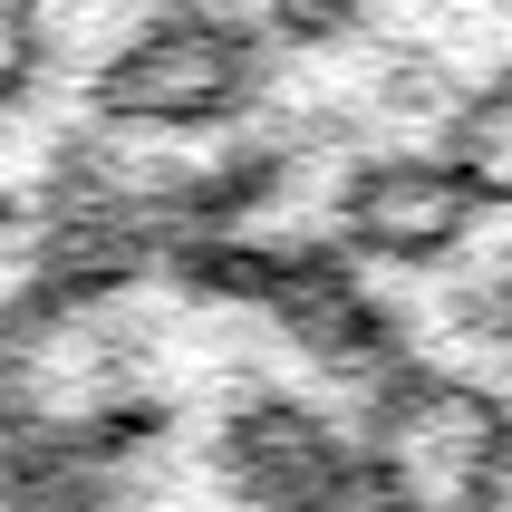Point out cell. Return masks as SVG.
<instances>
[{
    "mask_svg": "<svg viewBox=\"0 0 512 512\" xmlns=\"http://www.w3.org/2000/svg\"><path fill=\"white\" fill-rule=\"evenodd\" d=\"M377 0H261V29L271 39H290V49H319V39H339V29H358Z\"/></svg>",
    "mask_w": 512,
    "mask_h": 512,
    "instance_id": "obj_8",
    "label": "cell"
},
{
    "mask_svg": "<svg viewBox=\"0 0 512 512\" xmlns=\"http://www.w3.org/2000/svg\"><path fill=\"white\" fill-rule=\"evenodd\" d=\"M213 474L252 512H358V455L310 397H242L213 426Z\"/></svg>",
    "mask_w": 512,
    "mask_h": 512,
    "instance_id": "obj_3",
    "label": "cell"
},
{
    "mask_svg": "<svg viewBox=\"0 0 512 512\" xmlns=\"http://www.w3.org/2000/svg\"><path fill=\"white\" fill-rule=\"evenodd\" d=\"M49 68V10L39 0H0V107H20Z\"/></svg>",
    "mask_w": 512,
    "mask_h": 512,
    "instance_id": "obj_7",
    "label": "cell"
},
{
    "mask_svg": "<svg viewBox=\"0 0 512 512\" xmlns=\"http://www.w3.org/2000/svg\"><path fill=\"white\" fill-rule=\"evenodd\" d=\"M474 223H484V194L445 155H368L339 184V242L358 261L426 271V261H455Z\"/></svg>",
    "mask_w": 512,
    "mask_h": 512,
    "instance_id": "obj_4",
    "label": "cell"
},
{
    "mask_svg": "<svg viewBox=\"0 0 512 512\" xmlns=\"http://www.w3.org/2000/svg\"><path fill=\"white\" fill-rule=\"evenodd\" d=\"M10 223H20V203H10V194H0V232H10Z\"/></svg>",
    "mask_w": 512,
    "mask_h": 512,
    "instance_id": "obj_10",
    "label": "cell"
},
{
    "mask_svg": "<svg viewBox=\"0 0 512 512\" xmlns=\"http://www.w3.org/2000/svg\"><path fill=\"white\" fill-rule=\"evenodd\" d=\"M271 68V29L223 10V0H165L145 10L136 39H116L87 78L97 126H136V136H203L261 97Z\"/></svg>",
    "mask_w": 512,
    "mask_h": 512,
    "instance_id": "obj_2",
    "label": "cell"
},
{
    "mask_svg": "<svg viewBox=\"0 0 512 512\" xmlns=\"http://www.w3.org/2000/svg\"><path fill=\"white\" fill-rule=\"evenodd\" d=\"M261 310L281 319L319 368H339V377H377V368L406 358L397 319L358 290V261H348L339 242H281V261H271V300H261Z\"/></svg>",
    "mask_w": 512,
    "mask_h": 512,
    "instance_id": "obj_5",
    "label": "cell"
},
{
    "mask_svg": "<svg viewBox=\"0 0 512 512\" xmlns=\"http://www.w3.org/2000/svg\"><path fill=\"white\" fill-rule=\"evenodd\" d=\"M493 339L512 348V261H503V281H493Z\"/></svg>",
    "mask_w": 512,
    "mask_h": 512,
    "instance_id": "obj_9",
    "label": "cell"
},
{
    "mask_svg": "<svg viewBox=\"0 0 512 512\" xmlns=\"http://www.w3.org/2000/svg\"><path fill=\"white\" fill-rule=\"evenodd\" d=\"M358 512H503L512 503V397L435 358H397L358 406Z\"/></svg>",
    "mask_w": 512,
    "mask_h": 512,
    "instance_id": "obj_1",
    "label": "cell"
},
{
    "mask_svg": "<svg viewBox=\"0 0 512 512\" xmlns=\"http://www.w3.org/2000/svg\"><path fill=\"white\" fill-rule=\"evenodd\" d=\"M445 165L484 194V213L493 203H512V68H493L474 97L455 107V136H445Z\"/></svg>",
    "mask_w": 512,
    "mask_h": 512,
    "instance_id": "obj_6",
    "label": "cell"
}]
</instances>
